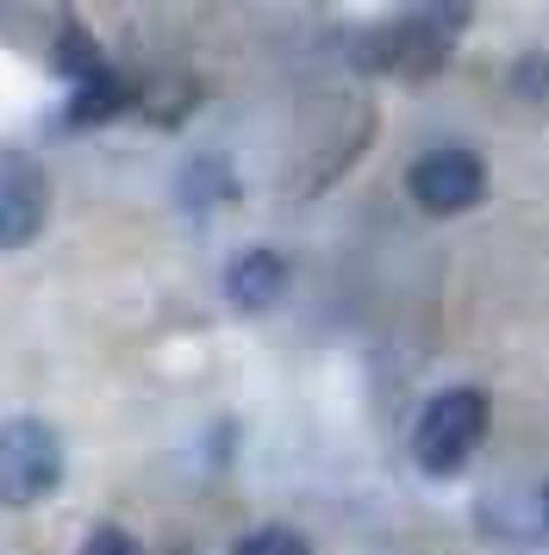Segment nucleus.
Returning a JSON list of instances; mask_svg holds the SVG:
<instances>
[{"instance_id": "7", "label": "nucleus", "mask_w": 549, "mask_h": 555, "mask_svg": "<svg viewBox=\"0 0 549 555\" xmlns=\"http://www.w3.org/2000/svg\"><path fill=\"white\" fill-rule=\"evenodd\" d=\"M281 294H288V256L274 250V244H250V250L231 256L225 300L238 306V312H269Z\"/></svg>"}, {"instance_id": "9", "label": "nucleus", "mask_w": 549, "mask_h": 555, "mask_svg": "<svg viewBox=\"0 0 549 555\" xmlns=\"http://www.w3.org/2000/svg\"><path fill=\"white\" fill-rule=\"evenodd\" d=\"M231 201H238V176L219 151H200L181 163V206L206 212V206H231Z\"/></svg>"}, {"instance_id": "3", "label": "nucleus", "mask_w": 549, "mask_h": 555, "mask_svg": "<svg viewBox=\"0 0 549 555\" xmlns=\"http://www.w3.org/2000/svg\"><path fill=\"white\" fill-rule=\"evenodd\" d=\"M487 437V393L481 387H444L431 393L412 425V455H419L424 475H456L469 468V455Z\"/></svg>"}, {"instance_id": "13", "label": "nucleus", "mask_w": 549, "mask_h": 555, "mask_svg": "<svg viewBox=\"0 0 549 555\" xmlns=\"http://www.w3.org/2000/svg\"><path fill=\"white\" fill-rule=\"evenodd\" d=\"M81 555H138V537L125 525H94L81 537Z\"/></svg>"}, {"instance_id": "10", "label": "nucleus", "mask_w": 549, "mask_h": 555, "mask_svg": "<svg viewBox=\"0 0 549 555\" xmlns=\"http://www.w3.org/2000/svg\"><path fill=\"white\" fill-rule=\"evenodd\" d=\"M50 63H56V69H63V76H94L100 69V51H94V31L81 26V20H69V13H63V20H56V44H50Z\"/></svg>"}, {"instance_id": "11", "label": "nucleus", "mask_w": 549, "mask_h": 555, "mask_svg": "<svg viewBox=\"0 0 549 555\" xmlns=\"http://www.w3.org/2000/svg\"><path fill=\"white\" fill-rule=\"evenodd\" d=\"M506 94L524 106V113H549V51H524L512 69H506Z\"/></svg>"}, {"instance_id": "1", "label": "nucleus", "mask_w": 549, "mask_h": 555, "mask_svg": "<svg viewBox=\"0 0 549 555\" xmlns=\"http://www.w3.org/2000/svg\"><path fill=\"white\" fill-rule=\"evenodd\" d=\"M469 20H474L469 7H412V13H399L387 26H374L356 44V63L387 81H424L449 63V51L469 31Z\"/></svg>"}, {"instance_id": "14", "label": "nucleus", "mask_w": 549, "mask_h": 555, "mask_svg": "<svg viewBox=\"0 0 549 555\" xmlns=\"http://www.w3.org/2000/svg\"><path fill=\"white\" fill-rule=\"evenodd\" d=\"M175 555H194V550H175Z\"/></svg>"}, {"instance_id": "12", "label": "nucleus", "mask_w": 549, "mask_h": 555, "mask_svg": "<svg viewBox=\"0 0 549 555\" xmlns=\"http://www.w3.org/2000/svg\"><path fill=\"white\" fill-rule=\"evenodd\" d=\"M238 555H312V543L288 525H256L238 537Z\"/></svg>"}, {"instance_id": "5", "label": "nucleus", "mask_w": 549, "mask_h": 555, "mask_svg": "<svg viewBox=\"0 0 549 555\" xmlns=\"http://www.w3.org/2000/svg\"><path fill=\"white\" fill-rule=\"evenodd\" d=\"M50 212V181L31 156L7 151L0 156V250H25Z\"/></svg>"}, {"instance_id": "4", "label": "nucleus", "mask_w": 549, "mask_h": 555, "mask_svg": "<svg viewBox=\"0 0 549 555\" xmlns=\"http://www.w3.org/2000/svg\"><path fill=\"white\" fill-rule=\"evenodd\" d=\"M406 194H412L424 212L456 219V212L481 206V194H487V163H481V151H469V144H437V151L412 156Z\"/></svg>"}, {"instance_id": "2", "label": "nucleus", "mask_w": 549, "mask_h": 555, "mask_svg": "<svg viewBox=\"0 0 549 555\" xmlns=\"http://www.w3.org/2000/svg\"><path fill=\"white\" fill-rule=\"evenodd\" d=\"M63 430L38 418V412H20L0 425V512H25V505L50 500L63 487Z\"/></svg>"}, {"instance_id": "8", "label": "nucleus", "mask_w": 549, "mask_h": 555, "mask_svg": "<svg viewBox=\"0 0 549 555\" xmlns=\"http://www.w3.org/2000/svg\"><path fill=\"white\" fill-rule=\"evenodd\" d=\"M138 81H125L119 69H106L100 63L94 76H81L75 81V94H69V126H106V119H119V113H131L138 106Z\"/></svg>"}, {"instance_id": "6", "label": "nucleus", "mask_w": 549, "mask_h": 555, "mask_svg": "<svg viewBox=\"0 0 549 555\" xmlns=\"http://www.w3.org/2000/svg\"><path fill=\"white\" fill-rule=\"evenodd\" d=\"M474 525L499 543H549V475L487 493L474 505Z\"/></svg>"}]
</instances>
